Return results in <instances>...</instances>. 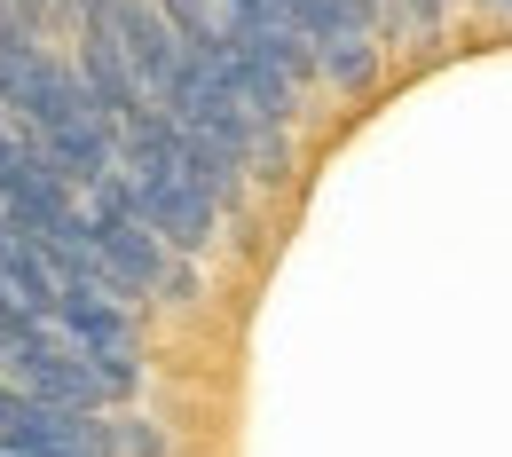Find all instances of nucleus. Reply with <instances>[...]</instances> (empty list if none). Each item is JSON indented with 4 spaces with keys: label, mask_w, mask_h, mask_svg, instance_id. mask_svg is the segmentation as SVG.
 I'll use <instances>...</instances> for the list:
<instances>
[{
    "label": "nucleus",
    "mask_w": 512,
    "mask_h": 457,
    "mask_svg": "<svg viewBox=\"0 0 512 457\" xmlns=\"http://www.w3.org/2000/svg\"><path fill=\"white\" fill-rule=\"evenodd\" d=\"M56 324H64V339H71V347H87V355H119V347H134L127 300H111V292H95V284H64Z\"/></svg>",
    "instance_id": "nucleus-5"
},
{
    "label": "nucleus",
    "mask_w": 512,
    "mask_h": 457,
    "mask_svg": "<svg viewBox=\"0 0 512 457\" xmlns=\"http://www.w3.org/2000/svg\"><path fill=\"white\" fill-rule=\"evenodd\" d=\"M410 24H418V40H442L449 32V0H410Z\"/></svg>",
    "instance_id": "nucleus-7"
},
{
    "label": "nucleus",
    "mask_w": 512,
    "mask_h": 457,
    "mask_svg": "<svg viewBox=\"0 0 512 457\" xmlns=\"http://www.w3.org/2000/svg\"><path fill=\"white\" fill-rule=\"evenodd\" d=\"M489 8H505V16H512V0H489Z\"/></svg>",
    "instance_id": "nucleus-9"
},
{
    "label": "nucleus",
    "mask_w": 512,
    "mask_h": 457,
    "mask_svg": "<svg viewBox=\"0 0 512 457\" xmlns=\"http://www.w3.org/2000/svg\"><path fill=\"white\" fill-rule=\"evenodd\" d=\"M158 127H166V150H174V166H182V174H190L205 197H221V205H237V197H245V174H253V166H245L229 142L197 134L190 119H174L166 103H158Z\"/></svg>",
    "instance_id": "nucleus-4"
},
{
    "label": "nucleus",
    "mask_w": 512,
    "mask_h": 457,
    "mask_svg": "<svg viewBox=\"0 0 512 457\" xmlns=\"http://www.w3.org/2000/svg\"><path fill=\"white\" fill-rule=\"evenodd\" d=\"M111 434H119V457H166V450H174V442H166L150 418H119Z\"/></svg>",
    "instance_id": "nucleus-6"
},
{
    "label": "nucleus",
    "mask_w": 512,
    "mask_h": 457,
    "mask_svg": "<svg viewBox=\"0 0 512 457\" xmlns=\"http://www.w3.org/2000/svg\"><path fill=\"white\" fill-rule=\"evenodd\" d=\"M0 457H56V450H0Z\"/></svg>",
    "instance_id": "nucleus-8"
},
{
    "label": "nucleus",
    "mask_w": 512,
    "mask_h": 457,
    "mask_svg": "<svg viewBox=\"0 0 512 457\" xmlns=\"http://www.w3.org/2000/svg\"><path fill=\"white\" fill-rule=\"evenodd\" d=\"M0 450H56V457H119V434L103 410H71V402H40V394H8L0 410Z\"/></svg>",
    "instance_id": "nucleus-3"
},
{
    "label": "nucleus",
    "mask_w": 512,
    "mask_h": 457,
    "mask_svg": "<svg viewBox=\"0 0 512 457\" xmlns=\"http://www.w3.org/2000/svg\"><path fill=\"white\" fill-rule=\"evenodd\" d=\"M87 229H95V253L111 261L119 276V292H174V300H190V268H174V245L142 221V205L127 197V174L111 166V174H95L87 182Z\"/></svg>",
    "instance_id": "nucleus-1"
},
{
    "label": "nucleus",
    "mask_w": 512,
    "mask_h": 457,
    "mask_svg": "<svg viewBox=\"0 0 512 457\" xmlns=\"http://www.w3.org/2000/svg\"><path fill=\"white\" fill-rule=\"evenodd\" d=\"M292 16H300L308 48H316V71L331 87H347V95L379 87V32H371V16L355 0H292Z\"/></svg>",
    "instance_id": "nucleus-2"
}]
</instances>
